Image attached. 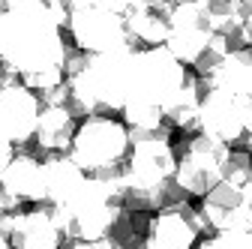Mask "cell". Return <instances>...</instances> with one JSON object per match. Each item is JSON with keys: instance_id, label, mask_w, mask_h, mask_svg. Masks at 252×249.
I'll return each mask as SVG.
<instances>
[{"instance_id": "cell-6", "label": "cell", "mask_w": 252, "mask_h": 249, "mask_svg": "<svg viewBox=\"0 0 252 249\" xmlns=\"http://www.w3.org/2000/svg\"><path fill=\"white\" fill-rule=\"evenodd\" d=\"M246 111L249 99L237 96L231 90L213 87L201 96V114H198V132L225 141L228 147L240 144L246 135Z\"/></svg>"}, {"instance_id": "cell-17", "label": "cell", "mask_w": 252, "mask_h": 249, "mask_svg": "<svg viewBox=\"0 0 252 249\" xmlns=\"http://www.w3.org/2000/svg\"><path fill=\"white\" fill-rule=\"evenodd\" d=\"M222 180H228L234 186H246L252 180V153L246 147H231L225 168H222Z\"/></svg>"}, {"instance_id": "cell-2", "label": "cell", "mask_w": 252, "mask_h": 249, "mask_svg": "<svg viewBox=\"0 0 252 249\" xmlns=\"http://www.w3.org/2000/svg\"><path fill=\"white\" fill-rule=\"evenodd\" d=\"M174 153H177V171H174L177 183L192 198H204L222 180V168H225L231 147L213 135L192 132L177 141Z\"/></svg>"}, {"instance_id": "cell-13", "label": "cell", "mask_w": 252, "mask_h": 249, "mask_svg": "<svg viewBox=\"0 0 252 249\" xmlns=\"http://www.w3.org/2000/svg\"><path fill=\"white\" fill-rule=\"evenodd\" d=\"M75 132H78V117L69 111V105H42L33 144L42 153H69Z\"/></svg>"}, {"instance_id": "cell-1", "label": "cell", "mask_w": 252, "mask_h": 249, "mask_svg": "<svg viewBox=\"0 0 252 249\" xmlns=\"http://www.w3.org/2000/svg\"><path fill=\"white\" fill-rule=\"evenodd\" d=\"M129 126L111 114H93L78 123V132L72 138L69 156L87 171L96 174L108 165H123L129 156Z\"/></svg>"}, {"instance_id": "cell-3", "label": "cell", "mask_w": 252, "mask_h": 249, "mask_svg": "<svg viewBox=\"0 0 252 249\" xmlns=\"http://www.w3.org/2000/svg\"><path fill=\"white\" fill-rule=\"evenodd\" d=\"M66 30H69V42L87 54L135 48L129 33H126V18L99 6L96 0H72V15Z\"/></svg>"}, {"instance_id": "cell-10", "label": "cell", "mask_w": 252, "mask_h": 249, "mask_svg": "<svg viewBox=\"0 0 252 249\" xmlns=\"http://www.w3.org/2000/svg\"><path fill=\"white\" fill-rule=\"evenodd\" d=\"M201 216L210 225V234L222 231H252V210L243 198V186L219 180L198 204Z\"/></svg>"}, {"instance_id": "cell-23", "label": "cell", "mask_w": 252, "mask_h": 249, "mask_svg": "<svg viewBox=\"0 0 252 249\" xmlns=\"http://www.w3.org/2000/svg\"><path fill=\"white\" fill-rule=\"evenodd\" d=\"M12 156H15V147L0 135V177H3V171H6V165L12 162Z\"/></svg>"}, {"instance_id": "cell-19", "label": "cell", "mask_w": 252, "mask_h": 249, "mask_svg": "<svg viewBox=\"0 0 252 249\" xmlns=\"http://www.w3.org/2000/svg\"><path fill=\"white\" fill-rule=\"evenodd\" d=\"M45 9H48V15L66 30V24H69V15H72V0H45Z\"/></svg>"}, {"instance_id": "cell-25", "label": "cell", "mask_w": 252, "mask_h": 249, "mask_svg": "<svg viewBox=\"0 0 252 249\" xmlns=\"http://www.w3.org/2000/svg\"><path fill=\"white\" fill-rule=\"evenodd\" d=\"M243 198H246V204H249V210H252V180L243 186Z\"/></svg>"}, {"instance_id": "cell-15", "label": "cell", "mask_w": 252, "mask_h": 249, "mask_svg": "<svg viewBox=\"0 0 252 249\" xmlns=\"http://www.w3.org/2000/svg\"><path fill=\"white\" fill-rule=\"evenodd\" d=\"M126 33H129L135 48H159V45L168 42L171 24H168L165 12L144 3V6H138L126 15Z\"/></svg>"}, {"instance_id": "cell-8", "label": "cell", "mask_w": 252, "mask_h": 249, "mask_svg": "<svg viewBox=\"0 0 252 249\" xmlns=\"http://www.w3.org/2000/svg\"><path fill=\"white\" fill-rule=\"evenodd\" d=\"M0 228L12 240L15 249H63L66 234L60 231L54 210L48 204H36L33 210H15L0 216Z\"/></svg>"}, {"instance_id": "cell-16", "label": "cell", "mask_w": 252, "mask_h": 249, "mask_svg": "<svg viewBox=\"0 0 252 249\" xmlns=\"http://www.w3.org/2000/svg\"><path fill=\"white\" fill-rule=\"evenodd\" d=\"M201 6L210 15V24L216 33L231 36L234 30L240 27L243 15H240V0H201Z\"/></svg>"}, {"instance_id": "cell-14", "label": "cell", "mask_w": 252, "mask_h": 249, "mask_svg": "<svg viewBox=\"0 0 252 249\" xmlns=\"http://www.w3.org/2000/svg\"><path fill=\"white\" fill-rule=\"evenodd\" d=\"M201 84H198V75L189 72L186 84L174 93V96L165 102V123L171 129H180V132H198V114H201Z\"/></svg>"}, {"instance_id": "cell-7", "label": "cell", "mask_w": 252, "mask_h": 249, "mask_svg": "<svg viewBox=\"0 0 252 249\" xmlns=\"http://www.w3.org/2000/svg\"><path fill=\"white\" fill-rule=\"evenodd\" d=\"M39 114H42V102L24 81L0 87V135L12 147H24L33 141Z\"/></svg>"}, {"instance_id": "cell-11", "label": "cell", "mask_w": 252, "mask_h": 249, "mask_svg": "<svg viewBox=\"0 0 252 249\" xmlns=\"http://www.w3.org/2000/svg\"><path fill=\"white\" fill-rule=\"evenodd\" d=\"M42 156L45 153L30 141L24 147H15V156L6 165L0 186H6L12 195L30 204H42Z\"/></svg>"}, {"instance_id": "cell-12", "label": "cell", "mask_w": 252, "mask_h": 249, "mask_svg": "<svg viewBox=\"0 0 252 249\" xmlns=\"http://www.w3.org/2000/svg\"><path fill=\"white\" fill-rule=\"evenodd\" d=\"M87 183V171L69 153H45L42 156V204H66Z\"/></svg>"}, {"instance_id": "cell-20", "label": "cell", "mask_w": 252, "mask_h": 249, "mask_svg": "<svg viewBox=\"0 0 252 249\" xmlns=\"http://www.w3.org/2000/svg\"><path fill=\"white\" fill-rule=\"evenodd\" d=\"M99 6H105V9H111V12H117V15H129L132 9H138V6H144V0H96Z\"/></svg>"}, {"instance_id": "cell-22", "label": "cell", "mask_w": 252, "mask_h": 249, "mask_svg": "<svg viewBox=\"0 0 252 249\" xmlns=\"http://www.w3.org/2000/svg\"><path fill=\"white\" fill-rule=\"evenodd\" d=\"M21 198L18 195H12L6 186H0V216H6V213H15V210H21Z\"/></svg>"}, {"instance_id": "cell-4", "label": "cell", "mask_w": 252, "mask_h": 249, "mask_svg": "<svg viewBox=\"0 0 252 249\" xmlns=\"http://www.w3.org/2000/svg\"><path fill=\"white\" fill-rule=\"evenodd\" d=\"M189 72L186 63L165 48H135V63H132V96L129 99H141V102H153L162 105L174 96V93L186 84Z\"/></svg>"}, {"instance_id": "cell-26", "label": "cell", "mask_w": 252, "mask_h": 249, "mask_svg": "<svg viewBox=\"0 0 252 249\" xmlns=\"http://www.w3.org/2000/svg\"><path fill=\"white\" fill-rule=\"evenodd\" d=\"M3 36H6V15L0 12V48H3Z\"/></svg>"}, {"instance_id": "cell-5", "label": "cell", "mask_w": 252, "mask_h": 249, "mask_svg": "<svg viewBox=\"0 0 252 249\" xmlns=\"http://www.w3.org/2000/svg\"><path fill=\"white\" fill-rule=\"evenodd\" d=\"M168 24H171V33L165 48L186 66H195V60L201 57V51L207 48V42L213 39V24L210 15L201 3L195 0H177L168 12Z\"/></svg>"}, {"instance_id": "cell-21", "label": "cell", "mask_w": 252, "mask_h": 249, "mask_svg": "<svg viewBox=\"0 0 252 249\" xmlns=\"http://www.w3.org/2000/svg\"><path fill=\"white\" fill-rule=\"evenodd\" d=\"M63 249H120L111 237H102V240H66Z\"/></svg>"}, {"instance_id": "cell-24", "label": "cell", "mask_w": 252, "mask_h": 249, "mask_svg": "<svg viewBox=\"0 0 252 249\" xmlns=\"http://www.w3.org/2000/svg\"><path fill=\"white\" fill-rule=\"evenodd\" d=\"M123 249H153V246H150V243H147L144 237H138V240H132L129 246H123Z\"/></svg>"}, {"instance_id": "cell-18", "label": "cell", "mask_w": 252, "mask_h": 249, "mask_svg": "<svg viewBox=\"0 0 252 249\" xmlns=\"http://www.w3.org/2000/svg\"><path fill=\"white\" fill-rule=\"evenodd\" d=\"M120 249L123 246H129L132 240H138L141 234H138V228H135V219H132V210L129 207H123L120 210V216H117V219H114V225H111V234H108Z\"/></svg>"}, {"instance_id": "cell-9", "label": "cell", "mask_w": 252, "mask_h": 249, "mask_svg": "<svg viewBox=\"0 0 252 249\" xmlns=\"http://www.w3.org/2000/svg\"><path fill=\"white\" fill-rule=\"evenodd\" d=\"M144 240L153 249H195V243L201 240L198 207H192L189 201L159 207L150 216Z\"/></svg>"}, {"instance_id": "cell-27", "label": "cell", "mask_w": 252, "mask_h": 249, "mask_svg": "<svg viewBox=\"0 0 252 249\" xmlns=\"http://www.w3.org/2000/svg\"><path fill=\"white\" fill-rule=\"evenodd\" d=\"M195 3H201V0H195Z\"/></svg>"}]
</instances>
